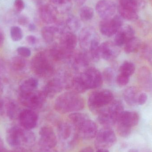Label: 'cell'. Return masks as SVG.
<instances>
[{
    "instance_id": "cell-4",
    "label": "cell",
    "mask_w": 152,
    "mask_h": 152,
    "mask_svg": "<svg viewBox=\"0 0 152 152\" xmlns=\"http://www.w3.org/2000/svg\"><path fill=\"white\" fill-rule=\"evenodd\" d=\"M114 96L110 90L101 89L93 92L88 99V107L92 111L101 110L113 101Z\"/></svg>"
},
{
    "instance_id": "cell-31",
    "label": "cell",
    "mask_w": 152,
    "mask_h": 152,
    "mask_svg": "<svg viewBox=\"0 0 152 152\" xmlns=\"http://www.w3.org/2000/svg\"><path fill=\"white\" fill-rule=\"evenodd\" d=\"M12 68L16 71H21L26 66V61L25 58L21 56H15L12 58L10 62Z\"/></svg>"
},
{
    "instance_id": "cell-14",
    "label": "cell",
    "mask_w": 152,
    "mask_h": 152,
    "mask_svg": "<svg viewBox=\"0 0 152 152\" xmlns=\"http://www.w3.org/2000/svg\"><path fill=\"white\" fill-rule=\"evenodd\" d=\"M119 47L115 45L114 42L106 41L100 45V52L101 58L106 61L114 59L120 53Z\"/></svg>"
},
{
    "instance_id": "cell-57",
    "label": "cell",
    "mask_w": 152,
    "mask_h": 152,
    "mask_svg": "<svg viewBox=\"0 0 152 152\" xmlns=\"http://www.w3.org/2000/svg\"><path fill=\"white\" fill-rule=\"evenodd\" d=\"M16 152V151H12V152Z\"/></svg>"
},
{
    "instance_id": "cell-19",
    "label": "cell",
    "mask_w": 152,
    "mask_h": 152,
    "mask_svg": "<svg viewBox=\"0 0 152 152\" xmlns=\"http://www.w3.org/2000/svg\"><path fill=\"white\" fill-rule=\"evenodd\" d=\"M137 76L141 86L146 91H152V75L150 69L147 67H142L138 70Z\"/></svg>"
},
{
    "instance_id": "cell-37",
    "label": "cell",
    "mask_w": 152,
    "mask_h": 152,
    "mask_svg": "<svg viewBox=\"0 0 152 152\" xmlns=\"http://www.w3.org/2000/svg\"><path fill=\"white\" fill-rule=\"evenodd\" d=\"M35 134L30 130L23 129L22 131V142L25 144H31L35 141Z\"/></svg>"
},
{
    "instance_id": "cell-10",
    "label": "cell",
    "mask_w": 152,
    "mask_h": 152,
    "mask_svg": "<svg viewBox=\"0 0 152 152\" xmlns=\"http://www.w3.org/2000/svg\"><path fill=\"white\" fill-rule=\"evenodd\" d=\"M99 39L95 29L92 27L83 28L80 31L79 36L80 45L82 50L88 52L92 44L95 40Z\"/></svg>"
},
{
    "instance_id": "cell-17",
    "label": "cell",
    "mask_w": 152,
    "mask_h": 152,
    "mask_svg": "<svg viewBox=\"0 0 152 152\" xmlns=\"http://www.w3.org/2000/svg\"><path fill=\"white\" fill-rule=\"evenodd\" d=\"M135 32L130 26H122L115 34L114 43L118 47L125 45L131 38L134 37Z\"/></svg>"
},
{
    "instance_id": "cell-18",
    "label": "cell",
    "mask_w": 152,
    "mask_h": 152,
    "mask_svg": "<svg viewBox=\"0 0 152 152\" xmlns=\"http://www.w3.org/2000/svg\"><path fill=\"white\" fill-rule=\"evenodd\" d=\"M39 135L41 141L46 147L53 148L57 145V137L51 127L45 126L42 127L39 131Z\"/></svg>"
},
{
    "instance_id": "cell-47",
    "label": "cell",
    "mask_w": 152,
    "mask_h": 152,
    "mask_svg": "<svg viewBox=\"0 0 152 152\" xmlns=\"http://www.w3.org/2000/svg\"><path fill=\"white\" fill-rule=\"evenodd\" d=\"M31 1L39 6L45 4V3L46 1V0H31Z\"/></svg>"
},
{
    "instance_id": "cell-55",
    "label": "cell",
    "mask_w": 152,
    "mask_h": 152,
    "mask_svg": "<svg viewBox=\"0 0 152 152\" xmlns=\"http://www.w3.org/2000/svg\"><path fill=\"white\" fill-rule=\"evenodd\" d=\"M129 152H138L137 150H135V149H131L129 150Z\"/></svg>"
},
{
    "instance_id": "cell-46",
    "label": "cell",
    "mask_w": 152,
    "mask_h": 152,
    "mask_svg": "<svg viewBox=\"0 0 152 152\" xmlns=\"http://www.w3.org/2000/svg\"><path fill=\"white\" fill-rule=\"evenodd\" d=\"M27 42L30 45H34L37 42V38L33 35H28L26 37Z\"/></svg>"
},
{
    "instance_id": "cell-45",
    "label": "cell",
    "mask_w": 152,
    "mask_h": 152,
    "mask_svg": "<svg viewBox=\"0 0 152 152\" xmlns=\"http://www.w3.org/2000/svg\"><path fill=\"white\" fill-rule=\"evenodd\" d=\"M29 19L25 16H21L18 18V22L19 25L25 26L29 24Z\"/></svg>"
},
{
    "instance_id": "cell-12",
    "label": "cell",
    "mask_w": 152,
    "mask_h": 152,
    "mask_svg": "<svg viewBox=\"0 0 152 152\" xmlns=\"http://www.w3.org/2000/svg\"><path fill=\"white\" fill-rule=\"evenodd\" d=\"M96 11L102 19L110 18L116 12V6L111 0H100L96 3Z\"/></svg>"
},
{
    "instance_id": "cell-52",
    "label": "cell",
    "mask_w": 152,
    "mask_h": 152,
    "mask_svg": "<svg viewBox=\"0 0 152 152\" xmlns=\"http://www.w3.org/2000/svg\"><path fill=\"white\" fill-rule=\"evenodd\" d=\"M4 150V143L1 138L0 137V152H3Z\"/></svg>"
},
{
    "instance_id": "cell-54",
    "label": "cell",
    "mask_w": 152,
    "mask_h": 152,
    "mask_svg": "<svg viewBox=\"0 0 152 152\" xmlns=\"http://www.w3.org/2000/svg\"><path fill=\"white\" fill-rule=\"evenodd\" d=\"M96 152H109L108 150L105 149H99Z\"/></svg>"
},
{
    "instance_id": "cell-28",
    "label": "cell",
    "mask_w": 152,
    "mask_h": 152,
    "mask_svg": "<svg viewBox=\"0 0 152 152\" xmlns=\"http://www.w3.org/2000/svg\"><path fill=\"white\" fill-rule=\"evenodd\" d=\"M73 132L72 126L67 122H61L58 126V133L60 137L63 140L70 138Z\"/></svg>"
},
{
    "instance_id": "cell-38",
    "label": "cell",
    "mask_w": 152,
    "mask_h": 152,
    "mask_svg": "<svg viewBox=\"0 0 152 152\" xmlns=\"http://www.w3.org/2000/svg\"><path fill=\"white\" fill-rule=\"evenodd\" d=\"M10 34L11 39L14 42H19L23 37L22 29L17 26H13L11 28Z\"/></svg>"
},
{
    "instance_id": "cell-33",
    "label": "cell",
    "mask_w": 152,
    "mask_h": 152,
    "mask_svg": "<svg viewBox=\"0 0 152 152\" xmlns=\"http://www.w3.org/2000/svg\"><path fill=\"white\" fill-rule=\"evenodd\" d=\"M94 10L93 8L89 6H82L79 11V16L80 20L85 22L90 21L94 17Z\"/></svg>"
},
{
    "instance_id": "cell-40",
    "label": "cell",
    "mask_w": 152,
    "mask_h": 152,
    "mask_svg": "<svg viewBox=\"0 0 152 152\" xmlns=\"http://www.w3.org/2000/svg\"><path fill=\"white\" fill-rule=\"evenodd\" d=\"M131 128H132L117 124V131L118 134L121 137H127L129 136L131 134Z\"/></svg>"
},
{
    "instance_id": "cell-56",
    "label": "cell",
    "mask_w": 152,
    "mask_h": 152,
    "mask_svg": "<svg viewBox=\"0 0 152 152\" xmlns=\"http://www.w3.org/2000/svg\"><path fill=\"white\" fill-rule=\"evenodd\" d=\"M1 79H0V86H1Z\"/></svg>"
},
{
    "instance_id": "cell-42",
    "label": "cell",
    "mask_w": 152,
    "mask_h": 152,
    "mask_svg": "<svg viewBox=\"0 0 152 152\" xmlns=\"http://www.w3.org/2000/svg\"><path fill=\"white\" fill-rule=\"evenodd\" d=\"M19 55L24 58H27L31 55V51L29 48L25 46L19 47L17 50Z\"/></svg>"
},
{
    "instance_id": "cell-20",
    "label": "cell",
    "mask_w": 152,
    "mask_h": 152,
    "mask_svg": "<svg viewBox=\"0 0 152 152\" xmlns=\"http://www.w3.org/2000/svg\"><path fill=\"white\" fill-rule=\"evenodd\" d=\"M22 129L17 126H13L8 129L6 139L9 145L17 147L22 143Z\"/></svg>"
},
{
    "instance_id": "cell-35",
    "label": "cell",
    "mask_w": 152,
    "mask_h": 152,
    "mask_svg": "<svg viewBox=\"0 0 152 152\" xmlns=\"http://www.w3.org/2000/svg\"><path fill=\"white\" fill-rule=\"evenodd\" d=\"M135 66L133 62L125 61L120 67L119 71L121 74L130 77L135 71Z\"/></svg>"
},
{
    "instance_id": "cell-21",
    "label": "cell",
    "mask_w": 152,
    "mask_h": 152,
    "mask_svg": "<svg viewBox=\"0 0 152 152\" xmlns=\"http://www.w3.org/2000/svg\"><path fill=\"white\" fill-rule=\"evenodd\" d=\"M139 121V115L137 112L124 111L120 116L117 123L132 128L136 126Z\"/></svg>"
},
{
    "instance_id": "cell-50",
    "label": "cell",
    "mask_w": 152,
    "mask_h": 152,
    "mask_svg": "<svg viewBox=\"0 0 152 152\" xmlns=\"http://www.w3.org/2000/svg\"><path fill=\"white\" fill-rule=\"evenodd\" d=\"M28 28L30 31H34L36 28L35 25L33 23H30V24H28Z\"/></svg>"
},
{
    "instance_id": "cell-49",
    "label": "cell",
    "mask_w": 152,
    "mask_h": 152,
    "mask_svg": "<svg viewBox=\"0 0 152 152\" xmlns=\"http://www.w3.org/2000/svg\"><path fill=\"white\" fill-rule=\"evenodd\" d=\"M79 152H94V151L91 147H87L83 148Z\"/></svg>"
},
{
    "instance_id": "cell-27",
    "label": "cell",
    "mask_w": 152,
    "mask_h": 152,
    "mask_svg": "<svg viewBox=\"0 0 152 152\" xmlns=\"http://www.w3.org/2000/svg\"><path fill=\"white\" fill-rule=\"evenodd\" d=\"M124 51L127 54L137 52L140 49L142 44L140 39L137 37L131 38L125 44Z\"/></svg>"
},
{
    "instance_id": "cell-16",
    "label": "cell",
    "mask_w": 152,
    "mask_h": 152,
    "mask_svg": "<svg viewBox=\"0 0 152 152\" xmlns=\"http://www.w3.org/2000/svg\"><path fill=\"white\" fill-rule=\"evenodd\" d=\"M39 14L40 18L45 24H54L58 21V13L50 4H45L39 6Z\"/></svg>"
},
{
    "instance_id": "cell-25",
    "label": "cell",
    "mask_w": 152,
    "mask_h": 152,
    "mask_svg": "<svg viewBox=\"0 0 152 152\" xmlns=\"http://www.w3.org/2000/svg\"><path fill=\"white\" fill-rule=\"evenodd\" d=\"M38 86V81L36 78H29L24 80L19 87L20 93H28L36 90Z\"/></svg>"
},
{
    "instance_id": "cell-7",
    "label": "cell",
    "mask_w": 152,
    "mask_h": 152,
    "mask_svg": "<svg viewBox=\"0 0 152 152\" xmlns=\"http://www.w3.org/2000/svg\"><path fill=\"white\" fill-rule=\"evenodd\" d=\"M80 76L88 89L99 87L103 81L102 75L95 68L87 69L80 74Z\"/></svg>"
},
{
    "instance_id": "cell-44",
    "label": "cell",
    "mask_w": 152,
    "mask_h": 152,
    "mask_svg": "<svg viewBox=\"0 0 152 152\" xmlns=\"http://www.w3.org/2000/svg\"><path fill=\"white\" fill-rule=\"evenodd\" d=\"M148 95L145 93H140L137 98V104L143 105L148 100Z\"/></svg>"
},
{
    "instance_id": "cell-30",
    "label": "cell",
    "mask_w": 152,
    "mask_h": 152,
    "mask_svg": "<svg viewBox=\"0 0 152 152\" xmlns=\"http://www.w3.org/2000/svg\"><path fill=\"white\" fill-rule=\"evenodd\" d=\"M71 87L73 91L78 94L84 93L88 90L80 75L76 76L72 80Z\"/></svg>"
},
{
    "instance_id": "cell-2",
    "label": "cell",
    "mask_w": 152,
    "mask_h": 152,
    "mask_svg": "<svg viewBox=\"0 0 152 152\" xmlns=\"http://www.w3.org/2000/svg\"><path fill=\"white\" fill-rule=\"evenodd\" d=\"M50 58V55H48L45 52L37 53L31 60L32 71L41 77H49L52 76L55 71V67Z\"/></svg>"
},
{
    "instance_id": "cell-41",
    "label": "cell",
    "mask_w": 152,
    "mask_h": 152,
    "mask_svg": "<svg viewBox=\"0 0 152 152\" xmlns=\"http://www.w3.org/2000/svg\"><path fill=\"white\" fill-rule=\"evenodd\" d=\"M130 80V77L124 74H120L117 76L116 81L117 84L120 86H126Z\"/></svg>"
},
{
    "instance_id": "cell-9",
    "label": "cell",
    "mask_w": 152,
    "mask_h": 152,
    "mask_svg": "<svg viewBox=\"0 0 152 152\" xmlns=\"http://www.w3.org/2000/svg\"><path fill=\"white\" fill-rule=\"evenodd\" d=\"M96 140V145L100 149L110 147L114 145L117 137L113 130L108 127L102 129L97 133Z\"/></svg>"
},
{
    "instance_id": "cell-36",
    "label": "cell",
    "mask_w": 152,
    "mask_h": 152,
    "mask_svg": "<svg viewBox=\"0 0 152 152\" xmlns=\"http://www.w3.org/2000/svg\"><path fill=\"white\" fill-rule=\"evenodd\" d=\"M69 118L76 127L78 126L83 121L89 118L86 114L79 112L72 113L69 115Z\"/></svg>"
},
{
    "instance_id": "cell-6",
    "label": "cell",
    "mask_w": 152,
    "mask_h": 152,
    "mask_svg": "<svg viewBox=\"0 0 152 152\" xmlns=\"http://www.w3.org/2000/svg\"><path fill=\"white\" fill-rule=\"evenodd\" d=\"M123 18L116 15L110 18L102 19L99 24V29L102 34L111 37L116 34L123 26Z\"/></svg>"
},
{
    "instance_id": "cell-23",
    "label": "cell",
    "mask_w": 152,
    "mask_h": 152,
    "mask_svg": "<svg viewBox=\"0 0 152 152\" xmlns=\"http://www.w3.org/2000/svg\"><path fill=\"white\" fill-rule=\"evenodd\" d=\"M50 4L60 14H65L71 10L72 7L71 0H49Z\"/></svg>"
},
{
    "instance_id": "cell-5",
    "label": "cell",
    "mask_w": 152,
    "mask_h": 152,
    "mask_svg": "<svg viewBox=\"0 0 152 152\" xmlns=\"http://www.w3.org/2000/svg\"><path fill=\"white\" fill-rule=\"evenodd\" d=\"M46 97L42 91L34 90L28 93H19V100L22 105L30 110H35L42 107Z\"/></svg>"
},
{
    "instance_id": "cell-22",
    "label": "cell",
    "mask_w": 152,
    "mask_h": 152,
    "mask_svg": "<svg viewBox=\"0 0 152 152\" xmlns=\"http://www.w3.org/2000/svg\"><path fill=\"white\" fill-rule=\"evenodd\" d=\"M89 59L90 58L86 51L82 50V51L77 53L72 59L73 68L77 71H85L89 65Z\"/></svg>"
},
{
    "instance_id": "cell-58",
    "label": "cell",
    "mask_w": 152,
    "mask_h": 152,
    "mask_svg": "<svg viewBox=\"0 0 152 152\" xmlns=\"http://www.w3.org/2000/svg\"></svg>"
},
{
    "instance_id": "cell-51",
    "label": "cell",
    "mask_w": 152,
    "mask_h": 152,
    "mask_svg": "<svg viewBox=\"0 0 152 152\" xmlns=\"http://www.w3.org/2000/svg\"><path fill=\"white\" fill-rule=\"evenodd\" d=\"M4 103L3 100L0 96V113L1 112L4 107Z\"/></svg>"
},
{
    "instance_id": "cell-13",
    "label": "cell",
    "mask_w": 152,
    "mask_h": 152,
    "mask_svg": "<svg viewBox=\"0 0 152 152\" xmlns=\"http://www.w3.org/2000/svg\"><path fill=\"white\" fill-rule=\"evenodd\" d=\"M19 120L20 125L25 129L31 130L37 125L38 116L34 110L25 109L20 112Z\"/></svg>"
},
{
    "instance_id": "cell-8",
    "label": "cell",
    "mask_w": 152,
    "mask_h": 152,
    "mask_svg": "<svg viewBox=\"0 0 152 152\" xmlns=\"http://www.w3.org/2000/svg\"><path fill=\"white\" fill-rule=\"evenodd\" d=\"M77 44V36L75 33L66 31L61 35L59 43L58 44L69 59L73 56Z\"/></svg>"
},
{
    "instance_id": "cell-15",
    "label": "cell",
    "mask_w": 152,
    "mask_h": 152,
    "mask_svg": "<svg viewBox=\"0 0 152 152\" xmlns=\"http://www.w3.org/2000/svg\"><path fill=\"white\" fill-rule=\"evenodd\" d=\"M77 128L80 136L84 139H93L96 137L98 133L97 125L89 118L83 121Z\"/></svg>"
},
{
    "instance_id": "cell-24",
    "label": "cell",
    "mask_w": 152,
    "mask_h": 152,
    "mask_svg": "<svg viewBox=\"0 0 152 152\" xmlns=\"http://www.w3.org/2000/svg\"><path fill=\"white\" fill-rule=\"evenodd\" d=\"M139 94V91L136 87H129L124 90L123 97L127 104L130 106H134L137 104V98Z\"/></svg>"
},
{
    "instance_id": "cell-39",
    "label": "cell",
    "mask_w": 152,
    "mask_h": 152,
    "mask_svg": "<svg viewBox=\"0 0 152 152\" xmlns=\"http://www.w3.org/2000/svg\"><path fill=\"white\" fill-rule=\"evenodd\" d=\"M103 78L109 84H112L115 79L114 70L111 68H107L104 69L103 74Z\"/></svg>"
},
{
    "instance_id": "cell-3",
    "label": "cell",
    "mask_w": 152,
    "mask_h": 152,
    "mask_svg": "<svg viewBox=\"0 0 152 152\" xmlns=\"http://www.w3.org/2000/svg\"><path fill=\"white\" fill-rule=\"evenodd\" d=\"M109 105L107 108L102 109L99 111L98 117L99 122L107 127L117 123L124 111V105L119 100L113 101Z\"/></svg>"
},
{
    "instance_id": "cell-34",
    "label": "cell",
    "mask_w": 152,
    "mask_h": 152,
    "mask_svg": "<svg viewBox=\"0 0 152 152\" xmlns=\"http://www.w3.org/2000/svg\"><path fill=\"white\" fill-rule=\"evenodd\" d=\"M120 16L123 19L130 21H134L138 19L137 12L124 9L120 6L118 7Z\"/></svg>"
},
{
    "instance_id": "cell-26",
    "label": "cell",
    "mask_w": 152,
    "mask_h": 152,
    "mask_svg": "<svg viewBox=\"0 0 152 152\" xmlns=\"http://www.w3.org/2000/svg\"><path fill=\"white\" fill-rule=\"evenodd\" d=\"M6 113L7 116L12 120L19 118L21 111L19 106L16 102L13 101H9L6 104Z\"/></svg>"
},
{
    "instance_id": "cell-53",
    "label": "cell",
    "mask_w": 152,
    "mask_h": 152,
    "mask_svg": "<svg viewBox=\"0 0 152 152\" xmlns=\"http://www.w3.org/2000/svg\"><path fill=\"white\" fill-rule=\"evenodd\" d=\"M79 5H82L86 2V0H75Z\"/></svg>"
},
{
    "instance_id": "cell-32",
    "label": "cell",
    "mask_w": 152,
    "mask_h": 152,
    "mask_svg": "<svg viewBox=\"0 0 152 152\" xmlns=\"http://www.w3.org/2000/svg\"><path fill=\"white\" fill-rule=\"evenodd\" d=\"M142 4L140 0H119V6L124 9L137 12Z\"/></svg>"
},
{
    "instance_id": "cell-48",
    "label": "cell",
    "mask_w": 152,
    "mask_h": 152,
    "mask_svg": "<svg viewBox=\"0 0 152 152\" xmlns=\"http://www.w3.org/2000/svg\"><path fill=\"white\" fill-rule=\"evenodd\" d=\"M4 39V35L1 29L0 28V47L3 44Z\"/></svg>"
},
{
    "instance_id": "cell-43",
    "label": "cell",
    "mask_w": 152,
    "mask_h": 152,
    "mask_svg": "<svg viewBox=\"0 0 152 152\" xmlns=\"http://www.w3.org/2000/svg\"><path fill=\"white\" fill-rule=\"evenodd\" d=\"M14 6L16 12L20 13L25 8V3L23 0H15Z\"/></svg>"
},
{
    "instance_id": "cell-11",
    "label": "cell",
    "mask_w": 152,
    "mask_h": 152,
    "mask_svg": "<svg viewBox=\"0 0 152 152\" xmlns=\"http://www.w3.org/2000/svg\"><path fill=\"white\" fill-rule=\"evenodd\" d=\"M65 79L63 76L58 77L47 82L42 91L46 98L53 97L61 92L66 86V80Z\"/></svg>"
},
{
    "instance_id": "cell-1",
    "label": "cell",
    "mask_w": 152,
    "mask_h": 152,
    "mask_svg": "<svg viewBox=\"0 0 152 152\" xmlns=\"http://www.w3.org/2000/svg\"><path fill=\"white\" fill-rule=\"evenodd\" d=\"M85 107L83 98L74 91L65 92L59 96L54 102V108L62 114L76 112Z\"/></svg>"
},
{
    "instance_id": "cell-29",
    "label": "cell",
    "mask_w": 152,
    "mask_h": 152,
    "mask_svg": "<svg viewBox=\"0 0 152 152\" xmlns=\"http://www.w3.org/2000/svg\"><path fill=\"white\" fill-rule=\"evenodd\" d=\"M66 27L70 32L75 33L78 31L81 27L80 20L75 15L68 16L65 22Z\"/></svg>"
}]
</instances>
